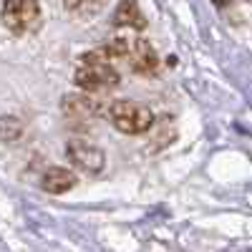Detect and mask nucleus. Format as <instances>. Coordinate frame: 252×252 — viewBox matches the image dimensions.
<instances>
[{
    "instance_id": "obj_1",
    "label": "nucleus",
    "mask_w": 252,
    "mask_h": 252,
    "mask_svg": "<svg viewBox=\"0 0 252 252\" xmlns=\"http://www.w3.org/2000/svg\"><path fill=\"white\" fill-rule=\"evenodd\" d=\"M116 56L111 53V48H98V51H89L78 61L76 73H73V83L81 91L89 94H106L114 91L121 83V73L116 68Z\"/></svg>"
},
{
    "instance_id": "obj_2",
    "label": "nucleus",
    "mask_w": 252,
    "mask_h": 252,
    "mask_svg": "<svg viewBox=\"0 0 252 252\" xmlns=\"http://www.w3.org/2000/svg\"><path fill=\"white\" fill-rule=\"evenodd\" d=\"M109 48L116 58H124L129 63V68L136 76L152 78L159 73V56L146 38H119L114 43H109Z\"/></svg>"
},
{
    "instance_id": "obj_3",
    "label": "nucleus",
    "mask_w": 252,
    "mask_h": 252,
    "mask_svg": "<svg viewBox=\"0 0 252 252\" xmlns=\"http://www.w3.org/2000/svg\"><path fill=\"white\" fill-rule=\"evenodd\" d=\"M109 119L114 129L129 136L146 134L154 126V114L149 106H144L139 101H114L109 106Z\"/></svg>"
},
{
    "instance_id": "obj_4",
    "label": "nucleus",
    "mask_w": 252,
    "mask_h": 252,
    "mask_svg": "<svg viewBox=\"0 0 252 252\" xmlns=\"http://www.w3.org/2000/svg\"><path fill=\"white\" fill-rule=\"evenodd\" d=\"M40 23H43V10L38 0H5L3 3V26L10 33H35Z\"/></svg>"
},
{
    "instance_id": "obj_5",
    "label": "nucleus",
    "mask_w": 252,
    "mask_h": 252,
    "mask_svg": "<svg viewBox=\"0 0 252 252\" xmlns=\"http://www.w3.org/2000/svg\"><path fill=\"white\" fill-rule=\"evenodd\" d=\"M66 154H68V161L76 166V169L86 172V174H101L103 164H106V157H103V152L98 149V146H94L89 141H81V139L68 141Z\"/></svg>"
},
{
    "instance_id": "obj_6",
    "label": "nucleus",
    "mask_w": 252,
    "mask_h": 252,
    "mask_svg": "<svg viewBox=\"0 0 252 252\" xmlns=\"http://www.w3.org/2000/svg\"><path fill=\"white\" fill-rule=\"evenodd\" d=\"M114 28H131V31H144L146 28V18L141 15V8L136 0H121L116 5V13L111 18Z\"/></svg>"
},
{
    "instance_id": "obj_7",
    "label": "nucleus",
    "mask_w": 252,
    "mask_h": 252,
    "mask_svg": "<svg viewBox=\"0 0 252 252\" xmlns=\"http://www.w3.org/2000/svg\"><path fill=\"white\" fill-rule=\"evenodd\" d=\"M76 182H78V177L71 169L51 166V169L43 174V179H40V187H43L48 194H63V192H68V189H73Z\"/></svg>"
},
{
    "instance_id": "obj_8",
    "label": "nucleus",
    "mask_w": 252,
    "mask_h": 252,
    "mask_svg": "<svg viewBox=\"0 0 252 252\" xmlns=\"http://www.w3.org/2000/svg\"><path fill=\"white\" fill-rule=\"evenodd\" d=\"M106 0H63L66 10L76 18H94Z\"/></svg>"
}]
</instances>
